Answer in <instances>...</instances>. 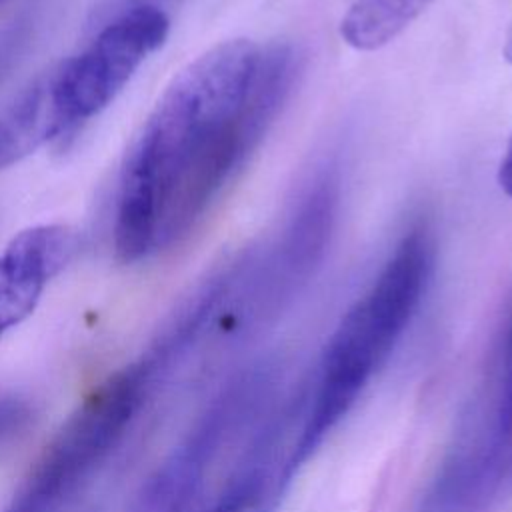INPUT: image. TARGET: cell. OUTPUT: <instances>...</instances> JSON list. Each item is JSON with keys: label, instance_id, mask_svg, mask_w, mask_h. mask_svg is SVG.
<instances>
[{"label": "cell", "instance_id": "cell-1", "mask_svg": "<svg viewBox=\"0 0 512 512\" xmlns=\"http://www.w3.org/2000/svg\"><path fill=\"white\" fill-rule=\"evenodd\" d=\"M300 74L292 44L220 42L162 92L118 188L114 254L132 264L178 244L258 148Z\"/></svg>", "mask_w": 512, "mask_h": 512}, {"label": "cell", "instance_id": "cell-2", "mask_svg": "<svg viewBox=\"0 0 512 512\" xmlns=\"http://www.w3.org/2000/svg\"><path fill=\"white\" fill-rule=\"evenodd\" d=\"M432 270L434 240L418 224L400 238L370 288L344 312L324 346L298 436L288 448V480L346 418L386 364L420 308Z\"/></svg>", "mask_w": 512, "mask_h": 512}, {"label": "cell", "instance_id": "cell-3", "mask_svg": "<svg viewBox=\"0 0 512 512\" xmlns=\"http://www.w3.org/2000/svg\"><path fill=\"white\" fill-rule=\"evenodd\" d=\"M154 380L140 358L94 388L40 452L4 512H62L120 444Z\"/></svg>", "mask_w": 512, "mask_h": 512}, {"label": "cell", "instance_id": "cell-4", "mask_svg": "<svg viewBox=\"0 0 512 512\" xmlns=\"http://www.w3.org/2000/svg\"><path fill=\"white\" fill-rule=\"evenodd\" d=\"M170 30L168 14L138 2L116 14L74 56L48 70L54 104L68 132L98 116L124 90Z\"/></svg>", "mask_w": 512, "mask_h": 512}, {"label": "cell", "instance_id": "cell-5", "mask_svg": "<svg viewBox=\"0 0 512 512\" xmlns=\"http://www.w3.org/2000/svg\"><path fill=\"white\" fill-rule=\"evenodd\" d=\"M274 366L256 364L232 378L152 478L144 512H194L202 482L232 440L258 416L274 390Z\"/></svg>", "mask_w": 512, "mask_h": 512}, {"label": "cell", "instance_id": "cell-6", "mask_svg": "<svg viewBox=\"0 0 512 512\" xmlns=\"http://www.w3.org/2000/svg\"><path fill=\"white\" fill-rule=\"evenodd\" d=\"M338 190L334 166L316 170L294 200L276 244L264 256L254 252L244 290L260 326L272 320L320 266L334 228Z\"/></svg>", "mask_w": 512, "mask_h": 512}, {"label": "cell", "instance_id": "cell-7", "mask_svg": "<svg viewBox=\"0 0 512 512\" xmlns=\"http://www.w3.org/2000/svg\"><path fill=\"white\" fill-rule=\"evenodd\" d=\"M78 238L62 224L16 234L0 252V340L38 306L46 284L70 262Z\"/></svg>", "mask_w": 512, "mask_h": 512}, {"label": "cell", "instance_id": "cell-8", "mask_svg": "<svg viewBox=\"0 0 512 512\" xmlns=\"http://www.w3.org/2000/svg\"><path fill=\"white\" fill-rule=\"evenodd\" d=\"M68 134L44 72L0 112V170Z\"/></svg>", "mask_w": 512, "mask_h": 512}, {"label": "cell", "instance_id": "cell-9", "mask_svg": "<svg viewBox=\"0 0 512 512\" xmlns=\"http://www.w3.org/2000/svg\"><path fill=\"white\" fill-rule=\"evenodd\" d=\"M436 0H354L340 20V38L358 52H374L400 36Z\"/></svg>", "mask_w": 512, "mask_h": 512}, {"label": "cell", "instance_id": "cell-10", "mask_svg": "<svg viewBox=\"0 0 512 512\" xmlns=\"http://www.w3.org/2000/svg\"><path fill=\"white\" fill-rule=\"evenodd\" d=\"M272 444L258 440L246 462L232 474L210 512H266L272 482L282 484L272 472Z\"/></svg>", "mask_w": 512, "mask_h": 512}, {"label": "cell", "instance_id": "cell-11", "mask_svg": "<svg viewBox=\"0 0 512 512\" xmlns=\"http://www.w3.org/2000/svg\"><path fill=\"white\" fill-rule=\"evenodd\" d=\"M30 420V406L18 396H0V444L18 434Z\"/></svg>", "mask_w": 512, "mask_h": 512}, {"label": "cell", "instance_id": "cell-12", "mask_svg": "<svg viewBox=\"0 0 512 512\" xmlns=\"http://www.w3.org/2000/svg\"><path fill=\"white\" fill-rule=\"evenodd\" d=\"M496 180H498V186L500 190L512 198V136L504 148V154H502V160L498 164V174H496Z\"/></svg>", "mask_w": 512, "mask_h": 512}, {"label": "cell", "instance_id": "cell-13", "mask_svg": "<svg viewBox=\"0 0 512 512\" xmlns=\"http://www.w3.org/2000/svg\"><path fill=\"white\" fill-rule=\"evenodd\" d=\"M502 56L508 64H512V22L506 30V36H504V46H502Z\"/></svg>", "mask_w": 512, "mask_h": 512}, {"label": "cell", "instance_id": "cell-14", "mask_svg": "<svg viewBox=\"0 0 512 512\" xmlns=\"http://www.w3.org/2000/svg\"><path fill=\"white\" fill-rule=\"evenodd\" d=\"M2 2H6V0H0V4H2Z\"/></svg>", "mask_w": 512, "mask_h": 512}]
</instances>
